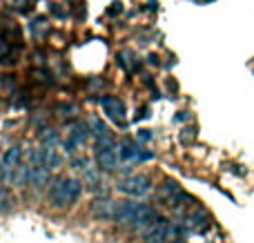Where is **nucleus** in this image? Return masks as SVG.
Returning <instances> with one entry per match:
<instances>
[{
  "mask_svg": "<svg viewBox=\"0 0 254 243\" xmlns=\"http://www.w3.org/2000/svg\"><path fill=\"white\" fill-rule=\"evenodd\" d=\"M83 192V183L78 179H54L49 183V201L54 208H67L76 203Z\"/></svg>",
  "mask_w": 254,
  "mask_h": 243,
  "instance_id": "nucleus-1",
  "label": "nucleus"
},
{
  "mask_svg": "<svg viewBox=\"0 0 254 243\" xmlns=\"http://www.w3.org/2000/svg\"><path fill=\"white\" fill-rule=\"evenodd\" d=\"M149 190H152V181L145 174H129L119 181V192L125 196H131V199L145 196Z\"/></svg>",
  "mask_w": 254,
  "mask_h": 243,
  "instance_id": "nucleus-2",
  "label": "nucleus"
},
{
  "mask_svg": "<svg viewBox=\"0 0 254 243\" xmlns=\"http://www.w3.org/2000/svg\"><path fill=\"white\" fill-rule=\"evenodd\" d=\"M156 219H158L156 210L149 208V205L138 203V208H136V214H134V219H131L129 228H131L134 232H145L154 221H156Z\"/></svg>",
  "mask_w": 254,
  "mask_h": 243,
  "instance_id": "nucleus-3",
  "label": "nucleus"
},
{
  "mask_svg": "<svg viewBox=\"0 0 254 243\" xmlns=\"http://www.w3.org/2000/svg\"><path fill=\"white\" fill-rule=\"evenodd\" d=\"M167 239H170V223L161 217L143 232V243H165Z\"/></svg>",
  "mask_w": 254,
  "mask_h": 243,
  "instance_id": "nucleus-4",
  "label": "nucleus"
},
{
  "mask_svg": "<svg viewBox=\"0 0 254 243\" xmlns=\"http://www.w3.org/2000/svg\"><path fill=\"white\" fill-rule=\"evenodd\" d=\"M119 150L114 147H96V163L98 168L103 170V172H114V170H119Z\"/></svg>",
  "mask_w": 254,
  "mask_h": 243,
  "instance_id": "nucleus-5",
  "label": "nucleus"
},
{
  "mask_svg": "<svg viewBox=\"0 0 254 243\" xmlns=\"http://www.w3.org/2000/svg\"><path fill=\"white\" fill-rule=\"evenodd\" d=\"M101 107H103V112H105V114L110 116L112 121H116V123H121V121L125 119V105L119 101V98L103 96L101 98Z\"/></svg>",
  "mask_w": 254,
  "mask_h": 243,
  "instance_id": "nucleus-6",
  "label": "nucleus"
},
{
  "mask_svg": "<svg viewBox=\"0 0 254 243\" xmlns=\"http://www.w3.org/2000/svg\"><path fill=\"white\" fill-rule=\"evenodd\" d=\"M136 208H138V203H134V201H121V203H116L114 221L121 223V226H129L136 214Z\"/></svg>",
  "mask_w": 254,
  "mask_h": 243,
  "instance_id": "nucleus-7",
  "label": "nucleus"
},
{
  "mask_svg": "<svg viewBox=\"0 0 254 243\" xmlns=\"http://www.w3.org/2000/svg\"><path fill=\"white\" fill-rule=\"evenodd\" d=\"M52 183V177H49V168L45 165H31L29 170V185L36 187V190H43Z\"/></svg>",
  "mask_w": 254,
  "mask_h": 243,
  "instance_id": "nucleus-8",
  "label": "nucleus"
},
{
  "mask_svg": "<svg viewBox=\"0 0 254 243\" xmlns=\"http://www.w3.org/2000/svg\"><path fill=\"white\" fill-rule=\"evenodd\" d=\"M67 138H69L76 147H83L89 138V125L80 123V121L78 123H71L69 127H67Z\"/></svg>",
  "mask_w": 254,
  "mask_h": 243,
  "instance_id": "nucleus-9",
  "label": "nucleus"
},
{
  "mask_svg": "<svg viewBox=\"0 0 254 243\" xmlns=\"http://www.w3.org/2000/svg\"><path fill=\"white\" fill-rule=\"evenodd\" d=\"M116 203L112 199H96L92 203V214L96 219H114Z\"/></svg>",
  "mask_w": 254,
  "mask_h": 243,
  "instance_id": "nucleus-10",
  "label": "nucleus"
},
{
  "mask_svg": "<svg viewBox=\"0 0 254 243\" xmlns=\"http://www.w3.org/2000/svg\"><path fill=\"white\" fill-rule=\"evenodd\" d=\"M20 161H22V150L20 147H9L7 154L2 156V163H4V168H7V172H13V170L20 165Z\"/></svg>",
  "mask_w": 254,
  "mask_h": 243,
  "instance_id": "nucleus-11",
  "label": "nucleus"
},
{
  "mask_svg": "<svg viewBox=\"0 0 254 243\" xmlns=\"http://www.w3.org/2000/svg\"><path fill=\"white\" fill-rule=\"evenodd\" d=\"M85 185L89 187V190H101L103 185V170L101 168H87L85 170Z\"/></svg>",
  "mask_w": 254,
  "mask_h": 243,
  "instance_id": "nucleus-12",
  "label": "nucleus"
},
{
  "mask_svg": "<svg viewBox=\"0 0 254 243\" xmlns=\"http://www.w3.org/2000/svg\"><path fill=\"white\" fill-rule=\"evenodd\" d=\"M43 165L49 170L58 168L61 165V156L56 154V147H45L43 145Z\"/></svg>",
  "mask_w": 254,
  "mask_h": 243,
  "instance_id": "nucleus-13",
  "label": "nucleus"
},
{
  "mask_svg": "<svg viewBox=\"0 0 254 243\" xmlns=\"http://www.w3.org/2000/svg\"><path fill=\"white\" fill-rule=\"evenodd\" d=\"M58 141H61V138H58V134L54 132V129H45V132L40 134V143H43L45 147H56Z\"/></svg>",
  "mask_w": 254,
  "mask_h": 243,
  "instance_id": "nucleus-14",
  "label": "nucleus"
},
{
  "mask_svg": "<svg viewBox=\"0 0 254 243\" xmlns=\"http://www.w3.org/2000/svg\"><path fill=\"white\" fill-rule=\"evenodd\" d=\"M92 129H94V134H96V138H101V136H110V129H107V125H103V121H98V119H94L92 121Z\"/></svg>",
  "mask_w": 254,
  "mask_h": 243,
  "instance_id": "nucleus-15",
  "label": "nucleus"
},
{
  "mask_svg": "<svg viewBox=\"0 0 254 243\" xmlns=\"http://www.w3.org/2000/svg\"><path fill=\"white\" fill-rule=\"evenodd\" d=\"M71 168L83 170V172H85V170L89 168V161H87V159H74V161H71Z\"/></svg>",
  "mask_w": 254,
  "mask_h": 243,
  "instance_id": "nucleus-16",
  "label": "nucleus"
}]
</instances>
